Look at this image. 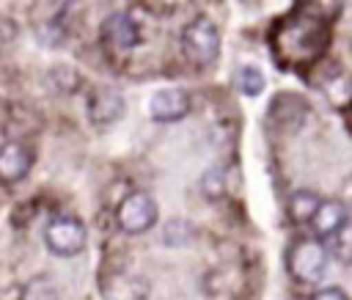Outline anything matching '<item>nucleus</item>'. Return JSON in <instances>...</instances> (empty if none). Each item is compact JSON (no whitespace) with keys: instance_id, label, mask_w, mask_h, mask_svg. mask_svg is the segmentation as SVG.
<instances>
[{"instance_id":"39448f33","label":"nucleus","mask_w":352,"mask_h":300,"mask_svg":"<svg viewBox=\"0 0 352 300\" xmlns=\"http://www.w3.org/2000/svg\"><path fill=\"white\" fill-rule=\"evenodd\" d=\"M154 220H157V204L143 190L129 193L116 209V223L126 234H143V231H148L154 226Z\"/></svg>"},{"instance_id":"9b49d317","label":"nucleus","mask_w":352,"mask_h":300,"mask_svg":"<svg viewBox=\"0 0 352 300\" xmlns=\"http://www.w3.org/2000/svg\"><path fill=\"white\" fill-rule=\"evenodd\" d=\"M319 85H322L324 96H327L336 107H349V105H352V80H349L344 72L333 69Z\"/></svg>"},{"instance_id":"6e6552de","label":"nucleus","mask_w":352,"mask_h":300,"mask_svg":"<svg viewBox=\"0 0 352 300\" xmlns=\"http://www.w3.org/2000/svg\"><path fill=\"white\" fill-rule=\"evenodd\" d=\"M33 165V154L25 143L19 140H8L0 146V182H19L28 176Z\"/></svg>"},{"instance_id":"a211bd4d","label":"nucleus","mask_w":352,"mask_h":300,"mask_svg":"<svg viewBox=\"0 0 352 300\" xmlns=\"http://www.w3.org/2000/svg\"><path fill=\"white\" fill-rule=\"evenodd\" d=\"M349 107H352V105H349Z\"/></svg>"},{"instance_id":"20e7f679","label":"nucleus","mask_w":352,"mask_h":300,"mask_svg":"<svg viewBox=\"0 0 352 300\" xmlns=\"http://www.w3.org/2000/svg\"><path fill=\"white\" fill-rule=\"evenodd\" d=\"M44 242H47L50 253H55V256H77L88 245V231H85L82 220H77L72 215H58L47 223Z\"/></svg>"},{"instance_id":"2eb2a0df","label":"nucleus","mask_w":352,"mask_h":300,"mask_svg":"<svg viewBox=\"0 0 352 300\" xmlns=\"http://www.w3.org/2000/svg\"><path fill=\"white\" fill-rule=\"evenodd\" d=\"M22 300H58V289L52 286V281L47 278H36L25 286Z\"/></svg>"},{"instance_id":"dca6fc26","label":"nucleus","mask_w":352,"mask_h":300,"mask_svg":"<svg viewBox=\"0 0 352 300\" xmlns=\"http://www.w3.org/2000/svg\"><path fill=\"white\" fill-rule=\"evenodd\" d=\"M201 187H204V193H206V195L217 198V195L223 193V173H220V168H212V171H206V173H204V182H201Z\"/></svg>"},{"instance_id":"1a4fd4ad","label":"nucleus","mask_w":352,"mask_h":300,"mask_svg":"<svg viewBox=\"0 0 352 300\" xmlns=\"http://www.w3.org/2000/svg\"><path fill=\"white\" fill-rule=\"evenodd\" d=\"M124 113V99L116 88H94L88 94V118L99 127L118 121Z\"/></svg>"},{"instance_id":"0eeeda50","label":"nucleus","mask_w":352,"mask_h":300,"mask_svg":"<svg viewBox=\"0 0 352 300\" xmlns=\"http://www.w3.org/2000/svg\"><path fill=\"white\" fill-rule=\"evenodd\" d=\"M148 113L154 121L168 124V121H179L190 113V96L179 88H162L148 99Z\"/></svg>"},{"instance_id":"f257e3e1","label":"nucleus","mask_w":352,"mask_h":300,"mask_svg":"<svg viewBox=\"0 0 352 300\" xmlns=\"http://www.w3.org/2000/svg\"><path fill=\"white\" fill-rule=\"evenodd\" d=\"M327 41H330V22L302 8H294L292 14L278 19L270 36L272 58L278 61V66L289 72H302L314 66L322 58Z\"/></svg>"},{"instance_id":"423d86ee","label":"nucleus","mask_w":352,"mask_h":300,"mask_svg":"<svg viewBox=\"0 0 352 300\" xmlns=\"http://www.w3.org/2000/svg\"><path fill=\"white\" fill-rule=\"evenodd\" d=\"M102 39H104V44H107L110 50H116V52H129V50L140 41V30H138V22H135L129 14L118 11V14H110V17L104 19V25H102Z\"/></svg>"},{"instance_id":"f8f14e48","label":"nucleus","mask_w":352,"mask_h":300,"mask_svg":"<svg viewBox=\"0 0 352 300\" xmlns=\"http://www.w3.org/2000/svg\"><path fill=\"white\" fill-rule=\"evenodd\" d=\"M319 204H322V198H319L316 193H311V190H297V193L289 198V217H292L294 223H311V217H314V212L319 209Z\"/></svg>"},{"instance_id":"f03ea898","label":"nucleus","mask_w":352,"mask_h":300,"mask_svg":"<svg viewBox=\"0 0 352 300\" xmlns=\"http://www.w3.org/2000/svg\"><path fill=\"white\" fill-rule=\"evenodd\" d=\"M330 253L319 237L297 239L286 253V270L297 283H316L327 272Z\"/></svg>"},{"instance_id":"f3484780","label":"nucleus","mask_w":352,"mask_h":300,"mask_svg":"<svg viewBox=\"0 0 352 300\" xmlns=\"http://www.w3.org/2000/svg\"><path fill=\"white\" fill-rule=\"evenodd\" d=\"M311 300H349V297H346V292L338 289V286H324V289H316V292L311 294Z\"/></svg>"},{"instance_id":"7ed1b4c3","label":"nucleus","mask_w":352,"mask_h":300,"mask_svg":"<svg viewBox=\"0 0 352 300\" xmlns=\"http://www.w3.org/2000/svg\"><path fill=\"white\" fill-rule=\"evenodd\" d=\"M182 50L195 66H209L220 52V33L209 17H195L182 30Z\"/></svg>"},{"instance_id":"4468645a","label":"nucleus","mask_w":352,"mask_h":300,"mask_svg":"<svg viewBox=\"0 0 352 300\" xmlns=\"http://www.w3.org/2000/svg\"><path fill=\"white\" fill-rule=\"evenodd\" d=\"M236 85L242 88V94L248 96H258L264 91V74L256 66H242L236 72Z\"/></svg>"},{"instance_id":"9d476101","label":"nucleus","mask_w":352,"mask_h":300,"mask_svg":"<svg viewBox=\"0 0 352 300\" xmlns=\"http://www.w3.org/2000/svg\"><path fill=\"white\" fill-rule=\"evenodd\" d=\"M349 223V209L341 201H322L311 217V228L319 239H333Z\"/></svg>"},{"instance_id":"ddd939ff","label":"nucleus","mask_w":352,"mask_h":300,"mask_svg":"<svg viewBox=\"0 0 352 300\" xmlns=\"http://www.w3.org/2000/svg\"><path fill=\"white\" fill-rule=\"evenodd\" d=\"M341 3L344 0H297V8L314 14V17L324 19V22H333L338 17V11H341Z\"/></svg>"}]
</instances>
